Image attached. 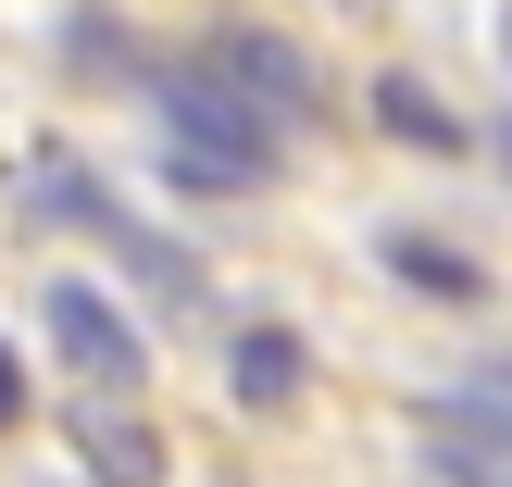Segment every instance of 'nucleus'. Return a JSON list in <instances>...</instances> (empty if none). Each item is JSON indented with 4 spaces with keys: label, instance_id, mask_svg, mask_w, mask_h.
I'll list each match as a JSON object with an SVG mask.
<instances>
[{
    "label": "nucleus",
    "instance_id": "obj_1",
    "mask_svg": "<svg viewBox=\"0 0 512 487\" xmlns=\"http://www.w3.org/2000/svg\"><path fill=\"white\" fill-rule=\"evenodd\" d=\"M150 125H163V163L188 175V188H263L275 175V125L250 113L238 88H213L200 63L150 75Z\"/></svg>",
    "mask_w": 512,
    "mask_h": 487
},
{
    "label": "nucleus",
    "instance_id": "obj_12",
    "mask_svg": "<svg viewBox=\"0 0 512 487\" xmlns=\"http://www.w3.org/2000/svg\"><path fill=\"white\" fill-rule=\"evenodd\" d=\"M500 175H512V125H500Z\"/></svg>",
    "mask_w": 512,
    "mask_h": 487
},
{
    "label": "nucleus",
    "instance_id": "obj_11",
    "mask_svg": "<svg viewBox=\"0 0 512 487\" xmlns=\"http://www.w3.org/2000/svg\"><path fill=\"white\" fill-rule=\"evenodd\" d=\"M500 63H512V0H500Z\"/></svg>",
    "mask_w": 512,
    "mask_h": 487
},
{
    "label": "nucleus",
    "instance_id": "obj_8",
    "mask_svg": "<svg viewBox=\"0 0 512 487\" xmlns=\"http://www.w3.org/2000/svg\"><path fill=\"white\" fill-rule=\"evenodd\" d=\"M388 263L413 275V288H438V300H475V288H488V275H475L463 250H425V238H388Z\"/></svg>",
    "mask_w": 512,
    "mask_h": 487
},
{
    "label": "nucleus",
    "instance_id": "obj_4",
    "mask_svg": "<svg viewBox=\"0 0 512 487\" xmlns=\"http://www.w3.org/2000/svg\"><path fill=\"white\" fill-rule=\"evenodd\" d=\"M25 200H38V213H63V225H88V238H113V225H138V213H125V200L100 188V175L75 163L63 138H50V150H25Z\"/></svg>",
    "mask_w": 512,
    "mask_h": 487
},
{
    "label": "nucleus",
    "instance_id": "obj_2",
    "mask_svg": "<svg viewBox=\"0 0 512 487\" xmlns=\"http://www.w3.org/2000/svg\"><path fill=\"white\" fill-rule=\"evenodd\" d=\"M38 325H50V350H63L88 388H138V363H150V338L113 313V300L88 288V275H50V300H38Z\"/></svg>",
    "mask_w": 512,
    "mask_h": 487
},
{
    "label": "nucleus",
    "instance_id": "obj_3",
    "mask_svg": "<svg viewBox=\"0 0 512 487\" xmlns=\"http://www.w3.org/2000/svg\"><path fill=\"white\" fill-rule=\"evenodd\" d=\"M200 75H213V88H238L263 125H300V113H313V63H300L288 38H250V25H225V38L200 50Z\"/></svg>",
    "mask_w": 512,
    "mask_h": 487
},
{
    "label": "nucleus",
    "instance_id": "obj_10",
    "mask_svg": "<svg viewBox=\"0 0 512 487\" xmlns=\"http://www.w3.org/2000/svg\"><path fill=\"white\" fill-rule=\"evenodd\" d=\"M13 413H25V363L0 350V425H13Z\"/></svg>",
    "mask_w": 512,
    "mask_h": 487
},
{
    "label": "nucleus",
    "instance_id": "obj_5",
    "mask_svg": "<svg viewBox=\"0 0 512 487\" xmlns=\"http://www.w3.org/2000/svg\"><path fill=\"white\" fill-rule=\"evenodd\" d=\"M375 113H388V138H413V150H463V138H475L425 75H375Z\"/></svg>",
    "mask_w": 512,
    "mask_h": 487
},
{
    "label": "nucleus",
    "instance_id": "obj_6",
    "mask_svg": "<svg viewBox=\"0 0 512 487\" xmlns=\"http://www.w3.org/2000/svg\"><path fill=\"white\" fill-rule=\"evenodd\" d=\"M75 450H88L100 487H150V463H163V438H150V425H125V413H75Z\"/></svg>",
    "mask_w": 512,
    "mask_h": 487
},
{
    "label": "nucleus",
    "instance_id": "obj_9",
    "mask_svg": "<svg viewBox=\"0 0 512 487\" xmlns=\"http://www.w3.org/2000/svg\"><path fill=\"white\" fill-rule=\"evenodd\" d=\"M438 463L463 475V487H512V463H463V450H438Z\"/></svg>",
    "mask_w": 512,
    "mask_h": 487
},
{
    "label": "nucleus",
    "instance_id": "obj_7",
    "mask_svg": "<svg viewBox=\"0 0 512 487\" xmlns=\"http://www.w3.org/2000/svg\"><path fill=\"white\" fill-rule=\"evenodd\" d=\"M225 388H238V400H263V413H275V400H300V338L250 325V338L225 350Z\"/></svg>",
    "mask_w": 512,
    "mask_h": 487
}]
</instances>
